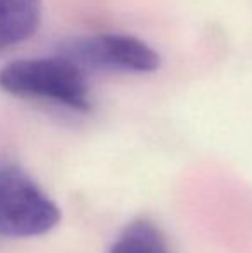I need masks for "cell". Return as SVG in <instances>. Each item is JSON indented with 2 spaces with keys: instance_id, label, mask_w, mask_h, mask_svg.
<instances>
[{
  "instance_id": "obj_4",
  "label": "cell",
  "mask_w": 252,
  "mask_h": 253,
  "mask_svg": "<svg viewBox=\"0 0 252 253\" xmlns=\"http://www.w3.org/2000/svg\"><path fill=\"white\" fill-rule=\"evenodd\" d=\"M40 21V0H0V52L33 37Z\"/></svg>"
},
{
  "instance_id": "obj_5",
  "label": "cell",
  "mask_w": 252,
  "mask_h": 253,
  "mask_svg": "<svg viewBox=\"0 0 252 253\" xmlns=\"http://www.w3.org/2000/svg\"><path fill=\"white\" fill-rule=\"evenodd\" d=\"M107 253H171L164 233L154 220L140 217L121 231Z\"/></svg>"
},
{
  "instance_id": "obj_1",
  "label": "cell",
  "mask_w": 252,
  "mask_h": 253,
  "mask_svg": "<svg viewBox=\"0 0 252 253\" xmlns=\"http://www.w3.org/2000/svg\"><path fill=\"white\" fill-rule=\"evenodd\" d=\"M0 90L14 97L57 103L76 112L92 109L83 69L62 55L7 64L0 69Z\"/></svg>"
},
{
  "instance_id": "obj_3",
  "label": "cell",
  "mask_w": 252,
  "mask_h": 253,
  "mask_svg": "<svg viewBox=\"0 0 252 253\" xmlns=\"http://www.w3.org/2000/svg\"><path fill=\"white\" fill-rule=\"evenodd\" d=\"M61 55L80 67L126 73H152L161 64L154 48L126 35H97L74 40L64 47Z\"/></svg>"
},
{
  "instance_id": "obj_2",
  "label": "cell",
  "mask_w": 252,
  "mask_h": 253,
  "mask_svg": "<svg viewBox=\"0 0 252 253\" xmlns=\"http://www.w3.org/2000/svg\"><path fill=\"white\" fill-rule=\"evenodd\" d=\"M61 222V210L17 166H0V236H42Z\"/></svg>"
}]
</instances>
